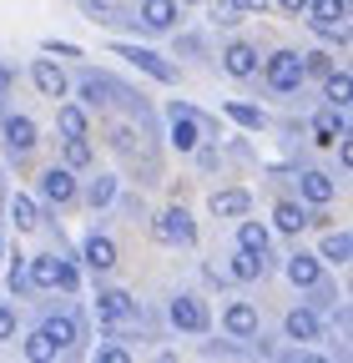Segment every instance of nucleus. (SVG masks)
<instances>
[{"label": "nucleus", "mask_w": 353, "mask_h": 363, "mask_svg": "<svg viewBox=\"0 0 353 363\" xmlns=\"http://www.w3.org/2000/svg\"><path fill=\"white\" fill-rule=\"evenodd\" d=\"M308 21H313L318 35H348V0H308Z\"/></svg>", "instance_id": "f257e3e1"}, {"label": "nucleus", "mask_w": 353, "mask_h": 363, "mask_svg": "<svg viewBox=\"0 0 353 363\" xmlns=\"http://www.w3.org/2000/svg\"><path fill=\"white\" fill-rule=\"evenodd\" d=\"M157 242H167V247H192L197 242V227H192V217L182 212V207H167L162 217H157Z\"/></svg>", "instance_id": "f03ea898"}, {"label": "nucleus", "mask_w": 353, "mask_h": 363, "mask_svg": "<svg viewBox=\"0 0 353 363\" xmlns=\"http://www.w3.org/2000/svg\"><path fill=\"white\" fill-rule=\"evenodd\" d=\"M262 71H268V86H273V91H298V86L308 81L298 51H278V56H268V61H262Z\"/></svg>", "instance_id": "7ed1b4c3"}, {"label": "nucleus", "mask_w": 353, "mask_h": 363, "mask_svg": "<svg viewBox=\"0 0 353 363\" xmlns=\"http://www.w3.org/2000/svg\"><path fill=\"white\" fill-rule=\"evenodd\" d=\"M167 318H172V328H182V333H207V308L197 303V298H172V308H167Z\"/></svg>", "instance_id": "20e7f679"}, {"label": "nucleus", "mask_w": 353, "mask_h": 363, "mask_svg": "<svg viewBox=\"0 0 353 363\" xmlns=\"http://www.w3.org/2000/svg\"><path fill=\"white\" fill-rule=\"evenodd\" d=\"M40 197H46L51 207H66V202L76 197V177H71V167H46V172H40Z\"/></svg>", "instance_id": "39448f33"}, {"label": "nucleus", "mask_w": 353, "mask_h": 363, "mask_svg": "<svg viewBox=\"0 0 353 363\" xmlns=\"http://www.w3.org/2000/svg\"><path fill=\"white\" fill-rule=\"evenodd\" d=\"M30 81H35L40 96H51V101L66 96V71H61L56 61H35V66H30Z\"/></svg>", "instance_id": "423d86ee"}, {"label": "nucleus", "mask_w": 353, "mask_h": 363, "mask_svg": "<svg viewBox=\"0 0 353 363\" xmlns=\"http://www.w3.org/2000/svg\"><path fill=\"white\" fill-rule=\"evenodd\" d=\"M288 283H293V288H318V283H323V262L308 257V252H293V257H288Z\"/></svg>", "instance_id": "0eeeda50"}, {"label": "nucleus", "mask_w": 353, "mask_h": 363, "mask_svg": "<svg viewBox=\"0 0 353 363\" xmlns=\"http://www.w3.org/2000/svg\"><path fill=\"white\" fill-rule=\"evenodd\" d=\"M223 66H228V76H237V81H247V76H257V51L252 45H242V40H232L228 51H223Z\"/></svg>", "instance_id": "6e6552de"}, {"label": "nucleus", "mask_w": 353, "mask_h": 363, "mask_svg": "<svg viewBox=\"0 0 353 363\" xmlns=\"http://www.w3.org/2000/svg\"><path fill=\"white\" fill-rule=\"evenodd\" d=\"M223 323H228L232 338H257V308H252V303H228Z\"/></svg>", "instance_id": "1a4fd4ad"}, {"label": "nucleus", "mask_w": 353, "mask_h": 363, "mask_svg": "<svg viewBox=\"0 0 353 363\" xmlns=\"http://www.w3.org/2000/svg\"><path fill=\"white\" fill-rule=\"evenodd\" d=\"M176 0H142V26L147 30H172L176 26Z\"/></svg>", "instance_id": "9d476101"}, {"label": "nucleus", "mask_w": 353, "mask_h": 363, "mask_svg": "<svg viewBox=\"0 0 353 363\" xmlns=\"http://www.w3.org/2000/svg\"><path fill=\"white\" fill-rule=\"evenodd\" d=\"M298 192H303V202L323 207V202H333V177L328 172H303L298 177Z\"/></svg>", "instance_id": "9b49d317"}, {"label": "nucleus", "mask_w": 353, "mask_h": 363, "mask_svg": "<svg viewBox=\"0 0 353 363\" xmlns=\"http://www.w3.org/2000/svg\"><path fill=\"white\" fill-rule=\"evenodd\" d=\"M212 217H247V207H252V197L242 192V187H228V192H212Z\"/></svg>", "instance_id": "f8f14e48"}, {"label": "nucleus", "mask_w": 353, "mask_h": 363, "mask_svg": "<svg viewBox=\"0 0 353 363\" xmlns=\"http://www.w3.org/2000/svg\"><path fill=\"white\" fill-rule=\"evenodd\" d=\"M268 272V252H247V247H237V257H232V278L237 283H252V278H262Z\"/></svg>", "instance_id": "ddd939ff"}, {"label": "nucleus", "mask_w": 353, "mask_h": 363, "mask_svg": "<svg viewBox=\"0 0 353 363\" xmlns=\"http://www.w3.org/2000/svg\"><path fill=\"white\" fill-rule=\"evenodd\" d=\"M6 142H11V152H30L35 147V121L30 116H6Z\"/></svg>", "instance_id": "4468645a"}, {"label": "nucleus", "mask_w": 353, "mask_h": 363, "mask_svg": "<svg viewBox=\"0 0 353 363\" xmlns=\"http://www.w3.org/2000/svg\"><path fill=\"white\" fill-rule=\"evenodd\" d=\"M283 328H288V338H293V343H313V338H318V318L308 313V308H293Z\"/></svg>", "instance_id": "2eb2a0df"}, {"label": "nucleus", "mask_w": 353, "mask_h": 363, "mask_svg": "<svg viewBox=\"0 0 353 363\" xmlns=\"http://www.w3.org/2000/svg\"><path fill=\"white\" fill-rule=\"evenodd\" d=\"M86 262H91L96 272L116 267V242H111V238H101V233H91V238H86Z\"/></svg>", "instance_id": "dca6fc26"}, {"label": "nucleus", "mask_w": 353, "mask_h": 363, "mask_svg": "<svg viewBox=\"0 0 353 363\" xmlns=\"http://www.w3.org/2000/svg\"><path fill=\"white\" fill-rule=\"evenodd\" d=\"M172 142H176V152H197V121H192V111H172Z\"/></svg>", "instance_id": "f3484780"}, {"label": "nucleus", "mask_w": 353, "mask_h": 363, "mask_svg": "<svg viewBox=\"0 0 353 363\" xmlns=\"http://www.w3.org/2000/svg\"><path fill=\"white\" fill-rule=\"evenodd\" d=\"M273 222L283 227V233H303V227H313L308 207H298V202H278V207H273Z\"/></svg>", "instance_id": "a211bd4d"}, {"label": "nucleus", "mask_w": 353, "mask_h": 363, "mask_svg": "<svg viewBox=\"0 0 353 363\" xmlns=\"http://www.w3.org/2000/svg\"><path fill=\"white\" fill-rule=\"evenodd\" d=\"M96 313L106 318V323H121V318H131V298H126L121 288H111V293L96 298Z\"/></svg>", "instance_id": "6ab92c4d"}, {"label": "nucleus", "mask_w": 353, "mask_h": 363, "mask_svg": "<svg viewBox=\"0 0 353 363\" xmlns=\"http://www.w3.org/2000/svg\"><path fill=\"white\" fill-rule=\"evenodd\" d=\"M40 333H46V338H51V348L61 353V348H71V343H76V318H66V313H61V318H46V328H40Z\"/></svg>", "instance_id": "aec40b11"}, {"label": "nucleus", "mask_w": 353, "mask_h": 363, "mask_svg": "<svg viewBox=\"0 0 353 363\" xmlns=\"http://www.w3.org/2000/svg\"><path fill=\"white\" fill-rule=\"evenodd\" d=\"M116 51H121V56H126V61H137V66H142V71H152V76H157V81H172V66H162V61H157V56H152V51H137V45H116Z\"/></svg>", "instance_id": "412c9836"}, {"label": "nucleus", "mask_w": 353, "mask_h": 363, "mask_svg": "<svg viewBox=\"0 0 353 363\" xmlns=\"http://www.w3.org/2000/svg\"><path fill=\"white\" fill-rule=\"evenodd\" d=\"M11 222H16V227H40V207H35V197L16 192V197H11Z\"/></svg>", "instance_id": "4be33fe9"}, {"label": "nucleus", "mask_w": 353, "mask_h": 363, "mask_svg": "<svg viewBox=\"0 0 353 363\" xmlns=\"http://www.w3.org/2000/svg\"><path fill=\"white\" fill-rule=\"evenodd\" d=\"M323 96H328L333 106H348V96H353V81H348V71H328V76H323Z\"/></svg>", "instance_id": "5701e85b"}, {"label": "nucleus", "mask_w": 353, "mask_h": 363, "mask_svg": "<svg viewBox=\"0 0 353 363\" xmlns=\"http://www.w3.org/2000/svg\"><path fill=\"white\" fill-rule=\"evenodd\" d=\"M318 252H323V262H348V257H353V238H348V233H328Z\"/></svg>", "instance_id": "b1692460"}, {"label": "nucleus", "mask_w": 353, "mask_h": 363, "mask_svg": "<svg viewBox=\"0 0 353 363\" xmlns=\"http://www.w3.org/2000/svg\"><path fill=\"white\" fill-rule=\"evenodd\" d=\"M237 247H247V252H268V227H262V222H242V227H237Z\"/></svg>", "instance_id": "393cba45"}, {"label": "nucleus", "mask_w": 353, "mask_h": 363, "mask_svg": "<svg viewBox=\"0 0 353 363\" xmlns=\"http://www.w3.org/2000/svg\"><path fill=\"white\" fill-rule=\"evenodd\" d=\"M91 142H86V136H66V167L71 172H81V167H91Z\"/></svg>", "instance_id": "a878e982"}, {"label": "nucleus", "mask_w": 353, "mask_h": 363, "mask_svg": "<svg viewBox=\"0 0 353 363\" xmlns=\"http://www.w3.org/2000/svg\"><path fill=\"white\" fill-rule=\"evenodd\" d=\"M56 126H61V136H86V111L81 106H61Z\"/></svg>", "instance_id": "bb28decb"}, {"label": "nucleus", "mask_w": 353, "mask_h": 363, "mask_svg": "<svg viewBox=\"0 0 353 363\" xmlns=\"http://www.w3.org/2000/svg\"><path fill=\"white\" fill-rule=\"evenodd\" d=\"M26 278H30L35 288H56V252H51V257H35V267L26 272Z\"/></svg>", "instance_id": "cd10ccee"}, {"label": "nucleus", "mask_w": 353, "mask_h": 363, "mask_svg": "<svg viewBox=\"0 0 353 363\" xmlns=\"http://www.w3.org/2000/svg\"><path fill=\"white\" fill-rule=\"evenodd\" d=\"M26 358H30V363H46V358H56L51 338H46V333H30V338H26Z\"/></svg>", "instance_id": "c85d7f7f"}, {"label": "nucleus", "mask_w": 353, "mask_h": 363, "mask_svg": "<svg viewBox=\"0 0 353 363\" xmlns=\"http://www.w3.org/2000/svg\"><path fill=\"white\" fill-rule=\"evenodd\" d=\"M76 283H81V278H76V267H71L66 257H56V288H61V293H76Z\"/></svg>", "instance_id": "c756f323"}, {"label": "nucleus", "mask_w": 353, "mask_h": 363, "mask_svg": "<svg viewBox=\"0 0 353 363\" xmlns=\"http://www.w3.org/2000/svg\"><path fill=\"white\" fill-rule=\"evenodd\" d=\"M116 197V182L111 177H101V182H91V207H106Z\"/></svg>", "instance_id": "7c9ffc66"}, {"label": "nucleus", "mask_w": 353, "mask_h": 363, "mask_svg": "<svg viewBox=\"0 0 353 363\" xmlns=\"http://www.w3.org/2000/svg\"><path fill=\"white\" fill-rule=\"evenodd\" d=\"M333 71V61L323 56V51H313V56H303V76H328Z\"/></svg>", "instance_id": "2f4dec72"}, {"label": "nucleus", "mask_w": 353, "mask_h": 363, "mask_svg": "<svg viewBox=\"0 0 353 363\" xmlns=\"http://www.w3.org/2000/svg\"><path fill=\"white\" fill-rule=\"evenodd\" d=\"M212 21L217 26H237V6L232 0H212Z\"/></svg>", "instance_id": "473e14b6"}, {"label": "nucleus", "mask_w": 353, "mask_h": 363, "mask_svg": "<svg viewBox=\"0 0 353 363\" xmlns=\"http://www.w3.org/2000/svg\"><path fill=\"white\" fill-rule=\"evenodd\" d=\"M228 116H232V121H242V126H262V111H252V106H237V101L228 106Z\"/></svg>", "instance_id": "72a5a7b5"}, {"label": "nucleus", "mask_w": 353, "mask_h": 363, "mask_svg": "<svg viewBox=\"0 0 353 363\" xmlns=\"http://www.w3.org/2000/svg\"><path fill=\"white\" fill-rule=\"evenodd\" d=\"M106 91H111V86H106V81H96V76H86V81H81V96H86V101H101Z\"/></svg>", "instance_id": "f704fd0d"}, {"label": "nucleus", "mask_w": 353, "mask_h": 363, "mask_svg": "<svg viewBox=\"0 0 353 363\" xmlns=\"http://www.w3.org/2000/svg\"><path fill=\"white\" fill-rule=\"evenodd\" d=\"M96 358H101V363H126L131 353H126L121 343H106V348H96Z\"/></svg>", "instance_id": "c9c22d12"}, {"label": "nucleus", "mask_w": 353, "mask_h": 363, "mask_svg": "<svg viewBox=\"0 0 353 363\" xmlns=\"http://www.w3.org/2000/svg\"><path fill=\"white\" fill-rule=\"evenodd\" d=\"M11 333H16V308L0 303V338H11Z\"/></svg>", "instance_id": "e433bc0d"}, {"label": "nucleus", "mask_w": 353, "mask_h": 363, "mask_svg": "<svg viewBox=\"0 0 353 363\" xmlns=\"http://www.w3.org/2000/svg\"><path fill=\"white\" fill-rule=\"evenodd\" d=\"M313 136H318V147H333V121H328V116H323V121H318V131H313Z\"/></svg>", "instance_id": "4c0bfd02"}, {"label": "nucleus", "mask_w": 353, "mask_h": 363, "mask_svg": "<svg viewBox=\"0 0 353 363\" xmlns=\"http://www.w3.org/2000/svg\"><path fill=\"white\" fill-rule=\"evenodd\" d=\"M26 283H30V278H26V267H21V257H16V267H11V293L26 288Z\"/></svg>", "instance_id": "58836bf2"}, {"label": "nucleus", "mask_w": 353, "mask_h": 363, "mask_svg": "<svg viewBox=\"0 0 353 363\" xmlns=\"http://www.w3.org/2000/svg\"><path fill=\"white\" fill-rule=\"evenodd\" d=\"M232 6H237V11H257V16H262V11H268V0H232Z\"/></svg>", "instance_id": "ea45409f"}, {"label": "nucleus", "mask_w": 353, "mask_h": 363, "mask_svg": "<svg viewBox=\"0 0 353 363\" xmlns=\"http://www.w3.org/2000/svg\"><path fill=\"white\" fill-rule=\"evenodd\" d=\"M278 6H283V11H293V16H298V11H303V6H308V0H278Z\"/></svg>", "instance_id": "a19ab883"}, {"label": "nucleus", "mask_w": 353, "mask_h": 363, "mask_svg": "<svg viewBox=\"0 0 353 363\" xmlns=\"http://www.w3.org/2000/svg\"><path fill=\"white\" fill-rule=\"evenodd\" d=\"M6 91H11V71H0V96H6Z\"/></svg>", "instance_id": "79ce46f5"}, {"label": "nucleus", "mask_w": 353, "mask_h": 363, "mask_svg": "<svg viewBox=\"0 0 353 363\" xmlns=\"http://www.w3.org/2000/svg\"><path fill=\"white\" fill-rule=\"evenodd\" d=\"M0 257H6V242H0Z\"/></svg>", "instance_id": "37998d69"}]
</instances>
